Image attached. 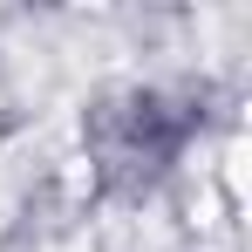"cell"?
<instances>
[{"label": "cell", "instance_id": "cell-1", "mask_svg": "<svg viewBox=\"0 0 252 252\" xmlns=\"http://www.w3.org/2000/svg\"><path fill=\"white\" fill-rule=\"evenodd\" d=\"M184 123L157 89H129V95H109L95 116H89V143L109 177H157V170L177 157L184 143Z\"/></svg>", "mask_w": 252, "mask_h": 252}]
</instances>
